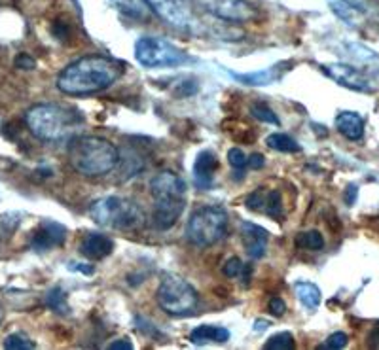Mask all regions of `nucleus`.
Returning <instances> with one entry per match:
<instances>
[{
    "label": "nucleus",
    "instance_id": "nucleus-23",
    "mask_svg": "<svg viewBox=\"0 0 379 350\" xmlns=\"http://www.w3.org/2000/svg\"><path fill=\"white\" fill-rule=\"evenodd\" d=\"M266 144L272 150H277V152H284V153H296L300 152L301 146L298 142L292 138V136L284 135V133H273L266 138Z\"/></svg>",
    "mask_w": 379,
    "mask_h": 350
},
{
    "label": "nucleus",
    "instance_id": "nucleus-38",
    "mask_svg": "<svg viewBox=\"0 0 379 350\" xmlns=\"http://www.w3.org/2000/svg\"><path fill=\"white\" fill-rule=\"evenodd\" d=\"M368 345L374 346V349H379V324H375L374 329L370 332L368 335Z\"/></svg>",
    "mask_w": 379,
    "mask_h": 350
},
{
    "label": "nucleus",
    "instance_id": "nucleus-14",
    "mask_svg": "<svg viewBox=\"0 0 379 350\" xmlns=\"http://www.w3.org/2000/svg\"><path fill=\"white\" fill-rule=\"evenodd\" d=\"M241 237L250 260H262L266 256L267 243H269L267 229L256 226L252 222H241Z\"/></svg>",
    "mask_w": 379,
    "mask_h": 350
},
{
    "label": "nucleus",
    "instance_id": "nucleus-34",
    "mask_svg": "<svg viewBox=\"0 0 379 350\" xmlns=\"http://www.w3.org/2000/svg\"><path fill=\"white\" fill-rule=\"evenodd\" d=\"M264 159L266 158H264L262 153H252V155L249 158V163H247V167H249V169H262V167H264V163H266Z\"/></svg>",
    "mask_w": 379,
    "mask_h": 350
},
{
    "label": "nucleus",
    "instance_id": "nucleus-13",
    "mask_svg": "<svg viewBox=\"0 0 379 350\" xmlns=\"http://www.w3.org/2000/svg\"><path fill=\"white\" fill-rule=\"evenodd\" d=\"M245 204L255 212H264L273 220H279L283 216V197L277 190L266 192L264 187H258L247 197Z\"/></svg>",
    "mask_w": 379,
    "mask_h": 350
},
{
    "label": "nucleus",
    "instance_id": "nucleus-35",
    "mask_svg": "<svg viewBox=\"0 0 379 350\" xmlns=\"http://www.w3.org/2000/svg\"><path fill=\"white\" fill-rule=\"evenodd\" d=\"M108 349H112V350H131L133 349V343H131L127 337L125 339H118V341H114V343H110L108 345Z\"/></svg>",
    "mask_w": 379,
    "mask_h": 350
},
{
    "label": "nucleus",
    "instance_id": "nucleus-2",
    "mask_svg": "<svg viewBox=\"0 0 379 350\" xmlns=\"http://www.w3.org/2000/svg\"><path fill=\"white\" fill-rule=\"evenodd\" d=\"M84 121L76 108L61 106L53 102L34 104L25 114V124L38 141L61 142L73 135Z\"/></svg>",
    "mask_w": 379,
    "mask_h": 350
},
{
    "label": "nucleus",
    "instance_id": "nucleus-3",
    "mask_svg": "<svg viewBox=\"0 0 379 350\" xmlns=\"http://www.w3.org/2000/svg\"><path fill=\"white\" fill-rule=\"evenodd\" d=\"M150 192L154 197V227L159 231H167L184 212L188 199L186 182L175 173L164 170L152 178Z\"/></svg>",
    "mask_w": 379,
    "mask_h": 350
},
{
    "label": "nucleus",
    "instance_id": "nucleus-18",
    "mask_svg": "<svg viewBox=\"0 0 379 350\" xmlns=\"http://www.w3.org/2000/svg\"><path fill=\"white\" fill-rule=\"evenodd\" d=\"M230 339V332L222 326H199V328L192 329L190 334V341L193 345H205V343H226Z\"/></svg>",
    "mask_w": 379,
    "mask_h": 350
},
{
    "label": "nucleus",
    "instance_id": "nucleus-20",
    "mask_svg": "<svg viewBox=\"0 0 379 350\" xmlns=\"http://www.w3.org/2000/svg\"><path fill=\"white\" fill-rule=\"evenodd\" d=\"M281 65L279 67H272V68H266V70H258V72H252V74H235V72H230V76H232L233 80H237V82H241L243 85H269L273 84L275 80L281 78Z\"/></svg>",
    "mask_w": 379,
    "mask_h": 350
},
{
    "label": "nucleus",
    "instance_id": "nucleus-21",
    "mask_svg": "<svg viewBox=\"0 0 379 350\" xmlns=\"http://www.w3.org/2000/svg\"><path fill=\"white\" fill-rule=\"evenodd\" d=\"M294 294L296 297H298V301L306 307L307 311H317L319 305H321V290H319L313 283H306V280L296 283Z\"/></svg>",
    "mask_w": 379,
    "mask_h": 350
},
{
    "label": "nucleus",
    "instance_id": "nucleus-32",
    "mask_svg": "<svg viewBox=\"0 0 379 350\" xmlns=\"http://www.w3.org/2000/svg\"><path fill=\"white\" fill-rule=\"evenodd\" d=\"M267 309H269V312H272L273 317H283L284 311H287V305H284V301L281 300V297H272L269 300V303H267Z\"/></svg>",
    "mask_w": 379,
    "mask_h": 350
},
{
    "label": "nucleus",
    "instance_id": "nucleus-26",
    "mask_svg": "<svg viewBox=\"0 0 379 350\" xmlns=\"http://www.w3.org/2000/svg\"><path fill=\"white\" fill-rule=\"evenodd\" d=\"M294 346H296V343H294L292 334H289V332H281V334L269 337V339L266 341L264 349L266 350H290V349H294Z\"/></svg>",
    "mask_w": 379,
    "mask_h": 350
},
{
    "label": "nucleus",
    "instance_id": "nucleus-25",
    "mask_svg": "<svg viewBox=\"0 0 379 350\" xmlns=\"http://www.w3.org/2000/svg\"><path fill=\"white\" fill-rule=\"evenodd\" d=\"M296 244L300 246V248H306V250H323L324 248V239L323 235L319 231H315V229H311V231H304L300 233L298 237H296Z\"/></svg>",
    "mask_w": 379,
    "mask_h": 350
},
{
    "label": "nucleus",
    "instance_id": "nucleus-17",
    "mask_svg": "<svg viewBox=\"0 0 379 350\" xmlns=\"http://www.w3.org/2000/svg\"><path fill=\"white\" fill-rule=\"evenodd\" d=\"M336 127L349 141H361L364 136V119L357 112H341L336 118Z\"/></svg>",
    "mask_w": 379,
    "mask_h": 350
},
{
    "label": "nucleus",
    "instance_id": "nucleus-12",
    "mask_svg": "<svg viewBox=\"0 0 379 350\" xmlns=\"http://www.w3.org/2000/svg\"><path fill=\"white\" fill-rule=\"evenodd\" d=\"M67 239V227L53 220H42L31 235V248L36 252H48L61 246Z\"/></svg>",
    "mask_w": 379,
    "mask_h": 350
},
{
    "label": "nucleus",
    "instance_id": "nucleus-24",
    "mask_svg": "<svg viewBox=\"0 0 379 350\" xmlns=\"http://www.w3.org/2000/svg\"><path fill=\"white\" fill-rule=\"evenodd\" d=\"M65 292H63L61 286H55L51 288L48 294H46V305L50 307L51 311L59 312V315H68V305L67 297H65Z\"/></svg>",
    "mask_w": 379,
    "mask_h": 350
},
{
    "label": "nucleus",
    "instance_id": "nucleus-31",
    "mask_svg": "<svg viewBox=\"0 0 379 350\" xmlns=\"http://www.w3.org/2000/svg\"><path fill=\"white\" fill-rule=\"evenodd\" d=\"M347 343H349V337L343 332H336L324 341V345L321 349H329V350H338V349H346Z\"/></svg>",
    "mask_w": 379,
    "mask_h": 350
},
{
    "label": "nucleus",
    "instance_id": "nucleus-30",
    "mask_svg": "<svg viewBox=\"0 0 379 350\" xmlns=\"http://www.w3.org/2000/svg\"><path fill=\"white\" fill-rule=\"evenodd\" d=\"M228 163L232 165L235 170H243L249 163V158L245 155V152L241 148H232L230 152H228Z\"/></svg>",
    "mask_w": 379,
    "mask_h": 350
},
{
    "label": "nucleus",
    "instance_id": "nucleus-27",
    "mask_svg": "<svg viewBox=\"0 0 379 350\" xmlns=\"http://www.w3.org/2000/svg\"><path fill=\"white\" fill-rule=\"evenodd\" d=\"M250 114H252L256 119L264 121V124L281 125V121H279V118H277V114L273 112L272 108L267 106V104H264V102H256V104H252V106H250Z\"/></svg>",
    "mask_w": 379,
    "mask_h": 350
},
{
    "label": "nucleus",
    "instance_id": "nucleus-39",
    "mask_svg": "<svg viewBox=\"0 0 379 350\" xmlns=\"http://www.w3.org/2000/svg\"><path fill=\"white\" fill-rule=\"evenodd\" d=\"M267 328V322H266V320H262V322H260V320H258V322H256V332H264V329H266Z\"/></svg>",
    "mask_w": 379,
    "mask_h": 350
},
{
    "label": "nucleus",
    "instance_id": "nucleus-16",
    "mask_svg": "<svg viewBox=\"0 0 379 350\" xmlns=\"http://www.w3.org/2000/svg\"><path fill=\"white\" fill-rule=\"evenodd\" d=\"M114 250V241L108 235L102 233H90L85 235L82 244H80V252L87 258V260L99 261L105 260L107 256L112 254Z\"/></svg>",
    "mask_w": 379,
    "mask_h": 350
},
{
    "label": "nucleus",
    "instance_id": "nucleus-37",
    "mask_svg": "<svg viewBox=\"0 0 379 350\" xmlns=\"http://www.w3.org/2000/svg\"><path fill=\"white\" fill-rule=\"evenodd\" d=\"M357 195H358V187L355 186V184H353V186L347 187V192H346V203L349 204V207H351V204L355 203V201H357Z\"/></svg>",
    "mask_w": 379,
    "mask_h": 350
},
{
    "label": "nucleus",
    "instance_id": "nucleus-9",
    "mask_svg": "<svg viewBox=\"0 0 379 350\" xmlns=\"http://www.w3.org/2000/svg\"><path fill=\"white\" fill-rule=\"evenodd\" d=\"M193 2L210 16L230 23L250 21L256 16V10L247 0H193Z\"/></svg>",
    "mask_w": 379,
    "mask_h": 350
},
{
    "label": "nucleus",
    "instance_id": "nucleus-8",
    "mask_svg": "<svg viewBox=\"0 0 379 350\" xmlns=\"http://www.w3.org/2000/svg\"><path fill=\"white\" fill-rule=\"evenodd\" d=\"M135 57L142 67L161 68V67H178L188 61L186 53L171 44L169 40L159 36H141L135 42Z\"/></svg>",
    "mask_w": 379,
    "mask_h": 350
},
{
    "label": "nucleus",
    "instance_id": "nucleus-29",
    "mask_svg": "<svg viewBox=\"0 0 379 350\" xmlns=\"http://www.w3.org/2000/svg\"><path fill=\"white\" fill-rule=\"evenodd\" d=\"M243 269H245V263L239 258H230V260L224 263V267H222V273H224V277L228 278H237L243 275Z\"/></svg>",
    "mask_w": 379,
    "mask_h": 350
},
{
    "label": "nucleus",
    "instance_id": "nucleus-4",
    "mask_svg": "<svg viewBox=\"0 0 379 350\" xmlns=\"http://www.w3.org/2000/svg\"><path fill=\"white\" fill-rule=\"evenodd\" d=\"M68 159L80 175L105 176L119 163L118 148L102 136H76L68 144Z\"/></svg>",
    "mask_w": 379,
    "mask_h": 350
},
{
    "label": "nucleus",
    "instance_id": "nucleus-28",
    "mask_svg": "<svg viewBox=\"0 0 379 350\" xmlns=\"http://www.w3.org/2000/svg\"><path fill=\"white\" fill-rule=\"evenodd\" d=\"M34 343L23 334H11L4 339V349L8 350H31L34 349Z\"/></svg>",
    "mask_w": 379,
    "mask_h": 350
},
{
    "label": "nucleus",
    "instance_id": "nucleus-7",
    "mask_svg": "<svg viewBox=\"0 0 379 350\" xmlns=\"http://www.w3.org/2000/svg\"><path fill=\"white\" fill-rule=\"evenodd\" d=\"M158 305L171 317H184L198 307L199 295L186 278L165 273L156 294Z\"/></svg>",
    "mask_w": 379,
    "mask_h": 350
},
{
    "label": "nucleus",
    "instance_id": "nucleus-15",
    "mask_svg": "<svg viewBox=\"0 0 379 350\" xmlns=\"http://www.w3.org/2000/svg\"><path fill=\"white\" fill-rule=\"evenodd\" d=\"M216 170H218V159L210 150H203L198 153V159L193 163V180L196 186L201 190H209L215 180Z\"/></svg>",
    "mask_w": 379,
    "mask_h": 350
},
{
    "label": "nucleus",
    "instance_id": "nucleus-1",
    "mask_svg": "<svg viewBox=\"0 0 379 350\" xmlns=\"http://www.w3.org/2000/svg\"><path fill=\"white\" fill-rule=\"evenodd\" d=\"M124 74V65L102 55H87L70 62L57 78V89L65 95H93L108 89Z\"/></svg>",
    "mask_w": 379,
    "mask_h": 350
},
{
    "label": "nucleus",
    "instance_id": "nucleus-36",
    "mask_svg": "<svg viewBox=\"0 0 379 350\" xmlns=\"http://www.w3.org/2000/svg\"><path fill=\"white\" fill-rule=\"evenodd\" d=\"M68 269H70V271L84 273V275H91V273H93V266H87V263H74V261L68 263Z\"/></svg>",
    "mask_w": 379,
    "mask_h": 350
},
{
    "label": "nucleus",
    "instance_id": "nucleus-5",
    "mask_svg": "<svg viewBox=\"0 0 379 350\" xmlns=\"http://www.w3.org/2000/svg\"><path fill=\"white\" fill-rule=\"evenodd\" d=\"M91 220L97 226L119 231H135L144 226V212L131 199L107 195L93 201L90 207Z\"/></svg>",
    "mask_w": 379,
    "mask_h": 350
},
{
    "label": "nucleus",
    "instance_id": "nucleus-11",
    "mask_svg": "<svg viewBox=\"0 0 379 350\" xmlns=\"http://www.w3.org/2000/svg\"><path fill=\"white\" fill-rule=\"evenodd\" d=\"M321 68L329 78H332L336 84L343 85L347 89L361 91V93H372L374 91L370 80L358 68L349 67V65H324Z\"/></svg>",
    "mask_w": 379,
    "mask_h": 350
},
{
    "label": "nucleus",
    "instance_id": "nucleus-33",
    "mask_svg": "<svg viewBox=\"0 0 379 350\" xmlns=\"http://www.w3.org/2000/svg\"><path fill=\"white\" fill-rule=\"evenodd\" d=\"M34 65H36L34 59L31 55H27V53H21V55L16 59V67L23 68V70H31V68H34Z\"/></svg>",
    "mask_w": 379,
    "mask_h": 350
},
{
    "label": "nucleus",
    "instance_id": "nucleus-22",
    "mask_svg": "<svg viewBox=\"0 0 379 350\" xmlns=\"http://www.w3.org/2000/svg\"><path fill=\"white\" fill-rule=\"evenodd\" d=\"M110 4L119 13H124L129 19H137V21L146 19L148 13H150V6H148L146 0H110Z\"/></svg>",
    "mask_w": 379,
    "mask_h": 350
},
{
    "label": "nucleus",
    "instance_id": "nucleus-19",
    "mask_svg": "<svg viewBox=\"0 0 379 350\" xmlns=\"http://www.w3.org/2000/svg\"><path fill=\"white\" fill-rule=\"evenodd\" d=\"M326 2H329L330 10L349 27H358L363 23V11L355 8L349 0H326Z\"/></svg>",
    "mask_w": 379,
    "mask_h": 350
},
{
    "label": "nucleus",
    "instance_id": "nucleus-10",
    "mask_svg": "<svg viewBox=\"0 0 379 350\" xmlns=\"http://www.w3.org/2000/svg\"><path fill=\"white\" fill-rule=\"evenodd\" d=\"M150 10H154L167 25L178 31H190L193 27V13L186 0H146Z\"/></svg>",
    "mask_w": 379,
    "mask_h": 350
},
{
    "label": "nucleus",
    "instance_id": "nucleus-6",
    "mask_svg": "<svg viewBox=\"0 0 379 350\" xmlns=\"http://www.w3.org/2000/svg\"><path fill=\"white\" fill-rule=\"evenodd\" d=\"M230 216L218 204L199 207L190 214L186 224V239L193 246L207 248L226 237Z\"/></svg>",
    "mask_w": 379,
    "mask_h": 350
}]
</instances>
